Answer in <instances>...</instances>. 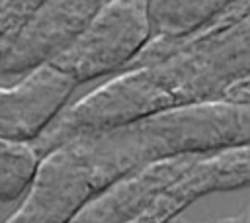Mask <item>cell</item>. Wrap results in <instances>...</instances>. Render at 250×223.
<instances>
[{"label": "cell", "mask_w": 250, "mask_h": 223, "mask_svg": "<svg viewBox=\"0 0 250 223\" xmlns=\"http://www.w3.org/2000/svg\"><path fill=\"white\" fill-rule=\"evenodd\" d=\"M152 29L148 0H109L51 65L76 84L104 76L131 61Z\"/></svg>", "instance_id": "obj_1"}, {"label": "cell", "mask_w": 250, "mask_h": 223, "mask_svg": "<svg viewBox=\"0 0 250 223\" xmlns=\"http://www.w3.org/2000/svg\"><path fill=\"white\" fill-rule=\"evenodd\" d=\"M76 82L51 63L14 86H0V139L29 141L59 113Z\"/></svg>", "instance_id": "obj_2"}, {"label": "cell", "mask_w": 250, "mask_h": 223, "mask_svg": "<svg viewBox=\"0 0 250 223\" xmlns=\"http://www.w3.org/2000/svg\"><path fill=\"white\" fill-rule=\"evenodd\" d=\"M39 155L29 141L0 139V201L18 200L37 178Z\"/></svg>", "instance_id": "obj_3"}, {"label": "cell", "mask_w": 250, "mask_h": 223, "mask_svg": "<svg viewBox=\"0 0 250 223\" xmlns=\"http://www.w3.org/2000/svg\"><path fill=\"white\" fill-rule=\"evenodd\" d=\"M230 0H148L152 27L164 35H184L219 10Z\"/></svg>", "instance_id": "obj_4"}, {"label": "cell", "mask_w": 250, "mask_h": 223, "mask_svg": "<svg viewBox=\"0 0 250 223\" xmlns=\"http://www.w3.org/2000/svg\"><path fill=\"white\" fill-rule=\"evenodd\" d=\"M232 223H234V221H232ZM238 223H250V213H248V215H246L242 221H238Z\"/></svg>", "instance_id": "obj_5"}]
</instances>
